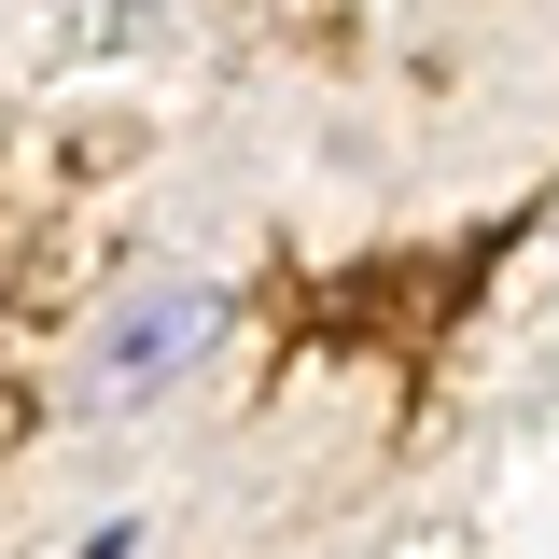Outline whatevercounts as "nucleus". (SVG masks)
<instances>
[{
  "label": "nucleus",
  "mask_w": 559,
  "mask_h": 559,
  "mask_svg": "<svg viewBox=\"0 0 559 559\" xmlns=\"http://www.w3.org/2000/svg\"><path fill=\"white\" fill-rule=\"evenodd\" d=\"M210 336H224V280H140L98 308V336L70 364V419H140L168 406V378H197Z\"/></svg>",
  "instance_id": "f257e3e1"
},
{
  "label": "nucleus",
  "mask_w": 559,
  "mask_h": 559,
  "mask_svg": "<svg viewBox=\"0 0 559 559\" xmlns=\"http://www.w3.org/2000/svg\"><path fill=\"white\" fill-rule=\"evenodd\" d=\"M84 559H140V518H98V532H84Z\"/></svg>",
  "instance_id": "f03ea898"
}]
</instances>
